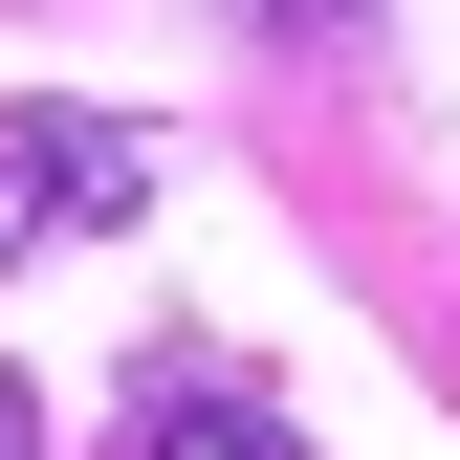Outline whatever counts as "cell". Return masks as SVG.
<instances>
[{"label": "cell", "mask_w": 460, "mask_h": 460, "mask_svg": "<svg viewBox=\"0 0 460 460\" xmlns=\"http://www.w3.org/2000/svg\"><path fill=\"white\" fill-rule=\"evenodd\" d=\"M154 198V132H110V110H0V263L66 242V219H132Z\"/></svg>", "instance_id": "cell-1"}, {"label": "cell", "mask_w": 460, "mask_h": 460, "mask_svg": "<svg viewBox=\"0 0 460 460\" xmlns=\"http://www.w3.org/2000/svg\"><path fill=\"white\" fill-rule=\"evenodd\" d=\"M132 460H307V438H285L263 394H219V373H198V394H154V438H132Z\"/></svg>", "instance_id": "cell-2"}, {"label": "cell", "mask_w": 460, "mask_h": 460, "mask_svg": "<svg viewBox=\"0 0 460 460\" xmlns=\"http://www.w3.org/2000/svg\"><path fill=\"white\" fill-rule=\"evenodd\" d=\"M0 460H44V394H22V373H0Z\"/></svg>", "instance_id": "cell-3"}, {"label": "cell", "mask_w": 460, "mask_h": 460, "mask_svg": "<svg viewBox=\"0 0 460 460\" xmlns=\"http://www.w3.org/2000/svg\"><path fill=\"white\" fill-rule=\"evenodd\" d=\"M307 22H329V0H307Z\"/></svg>", "instance_id": "cell-4"}]
</instances>
